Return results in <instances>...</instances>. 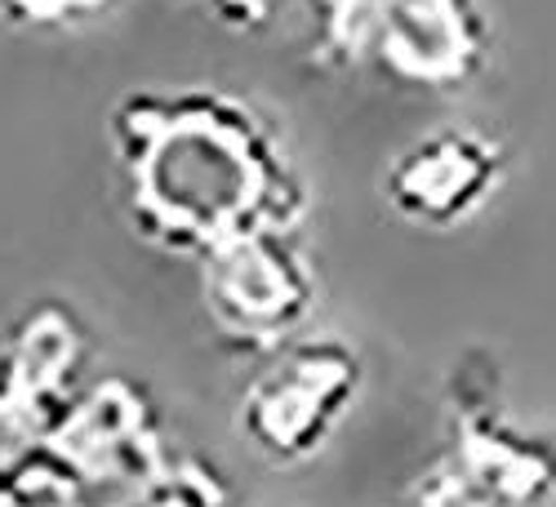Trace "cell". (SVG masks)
I'll use <instances>...</instances> for the list:
<instances>
[{
	"instance_id": "6da1fadb",
	"label": "cell",
	"mask_w": 556,
	"mask_h": 507,
	"mask_svg": "<svg viewBox=\"0 0 556 507\" xmlns=\"http://www.w3.org/2000/svg\"><path fill=\"white\" fill-rule=\"evenodd\" d=\"M356 383L361 365L339 339L299 343L276 360L271 375L250 388L241 405L245 432L258 454L276 458V464L307 458L339 428L348 401L356 396Z\"/></svg>"
},
{
	"instance_id": "7a4b0ae2",
	"label": "cell",
	"mask_w": 556,
	"mask_h": 507,
	"mask_svg": "<svg viewBox=\"0 0 556 507\" xmlns=\"http://www.w3.org/2000/svg\"><path fill=\"white\" fill-rule=\"evenodd\" d=\"M498 182V152L472 129H441L409 143L388 169L392 205L424 223L450 227L485 205Z\"/></svg>"
}]
</instances>
